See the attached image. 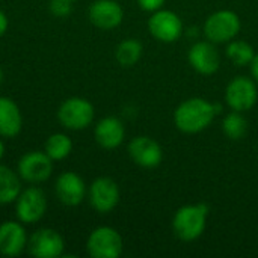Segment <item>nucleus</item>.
Listing matches in <instances>:
<instances>
[{
  "instance_id": "obj_1",
  "label": "nucleus",
  "mask_w": 258,
  "mask_h": 258,
  "mask_svg": "<svg viewBox=\"0 0 258 258\" xmlns=\"http://www.w3.org/2000/svg\"><path fill=\"white\" fill-rule=\"evenodd\" d=\"M219 113V104L210 103L206 98L194 97L178 104L174 112V124L180 132L195 135L206 130Z\"/></svg>"
},
{
  "instance_id": "obj_2",
  "label": "nucleus",
  "mask_w": 258,
  "mask_h": 258,
  "mask_svg": "<svg viewBox=\"0 0 258 258\" xmlns=\"http://www.w3.org/2000/svg\"><path fill=\"white\" fill-rule=\"evenodd\" d=\"M210 209L204 203L187 204L180 207L172 218V230L183 242H194L200 239L206 230Z\"/></svg>"
},
{
  "instance_id": "obj_3",
  "label": "nucleus",
  "mask_w": 258,
  "mask_h": 258,
  "mask_svg": "<svg viewBox=\"0 0 258 258\" xmlns=\"http://www.w3.org/2000/svg\"><path fill=\"white\" fill-rule=\"evenodd\" d=\"M95 116L92 103L83 97H70L62 101L57 109V119L67 128L80 132L88 128Z\"/></svg>"
},
{
  "instance_id": "obj_4",
  "label": "nucleus",
  "mask_w": 258,
  "mask_h": 258,
  "mask_svg": "<svg viewBox=\"0 0 258 258\" xmlns=\"http://www.w3.org/2000/svg\"><path fill=\"white\" fill-rule=\"evenodd\" d=\"M240 18L234 11L221 9L207 17L204 23V35L213 44H228L240 32Z\"/></svg>"
},
{
  "instance_id": "obj_5",
  "label": "nucleus",
  "mask_w": 258,
  "mask_h": 258,
  "mask_svg": "<svg viewBox=\"0 0 258 258\" xmlns=\"http://www.w3.org/2000/svg\"><path fill=\"white\" fill-rule=\"evenodd\" d=\"M47 197L38 186H30L21 190L15 200V216L24 225L39 222L47 213Z\"/></svg>"
},
{
  "instance_id": "obj_6",
  "label": "nucleus",
  "mask_w": 258,
  "mask_h": 258,
  "mask_svg": "<svg viewBox=\"0 0 258 258\" xmlns=\"http://www.w3.org/2000/svg\"><path fill=\"white\" fill-rule=\"evenodd\" d=\"M122 249V237L112 227L95 228L86 240V251L92 258H118Z\"/></svg>"
},
{
  "instance_id": "obj_7",
  "label": "nucleus",
  "mask_w": 258,
  "mask_h": 258,
  "mask_svg": "<svg viewBox=\"0 0 258 258\" xmlns=\"http://www.w3.org/2000/svg\"><path fill=\"white\" fill-rule=\"evenodd\" d=\"M20 178L30 184L47 181L53 174V160L45 151H29L23 154L17 163Z\"/></svg>"
},
{
  "instance_id": "obj_8",
  "label": "nucleus",
  "mask_w": 258,
  "mask_h": 258,
  "mask_svg": "<svg viewBox=\"0 0 258 258\" xmlns=\"http://www.w3.org/2000/svg\"><path fill=\"white\" fill-rule=\"evenodd\" d=\"M148 30L153 38L160 42L171 44L180 39L183 35V21L181 18L169 9H159L153 12L148 20Z\"/></svg>"
},
{
  "instance_id": "obj_9",
  "label": "nucleus",
  "mask_w": 258,
  "mask_h": 258,
  "mask_svg": "<svg viewBox=\"0 0 258 258\" xmlns=\"http://www.w3.org/2000/svg\"><path fill=\"white\" fill-rule=\"evenodd\" d=\"M65 240L53 228H39L27 240V252L36 258L63 257Z\"/></svg>"
},
{
  "instance_id": "obj_10",
  "label": "nucleus",
  "mask_w": 258,
  "mask_h": 258,
  "mask_svg": "<svg viewBox=\"0 0 258 258\" xmlns=\"http://www.w3.org/2000/svg\"><path fill=\"white\" fill-rule=\"evenodd\" d=\"M119 198V187L116 181L109 177L95 178L88 189V200L91 207L101 215L110 213L118 206Z\"/></svg>"
},
{
  "instance_id": "obj_11",
  "label": "nucleus",
  "mask_w": 258,
  "mask_h": 258,
  "mask_svg": "<svg viewBox=\"0 0 258 258\" xmlns=\"http://www.w3.org/2000/svg\"><path fill=\"white\" fill-rule=\"evenodd\" d=\"M225 100L231 110L246 112L255 106L258 100V89L255 80L239 76L233 79L225 89Z\"/></svg>"
},
{
  "instance_id": "obj_12",
  "label": "nucleus",
  "mask_w": 258,
  "mask_h": 258,
  "mask_svg": "<svg viewBox=\"0 0 258 258\" xmlns=\"http://www.w3.org/2000/svg\"><path fill=\"white\" fill-rule=\"evenodd\" d=\"M54 194L63 206L76 207L83 203L88 195V189L85 180L77 172L65 171L56 178Z\"/></svg>"
},
{
  "instance_id": "obj_13",
  "label": "nucleus",
  "mask_w": 258,
  "mask_h": 258,
  "mask_svg": "<svg viewBox=\"0 0 258 258\" xmlns=\"http://www.w3.org/2000/svg\"><path fill=\"white\" fill-rule=\"evenodd\" d=\"M187 59L190 67L203 76H212L221 67V54L216 48V44L210 42L209 39L197 41L189 48Z\"/></svg>"
},
{
  "instance_id": "obj_14",
  "label": "nucleus",
  "mask_w": 258,
  "mask_h": 258,
  "mask_svg": "<svg viewBox=\"0 0 258 258\" xmlns=\"http://www.w3.org/2000/svg\"><path fill=\"white\" fill-rule=\"evenodd\" d=\"M130 159L141 168H156L163 159V150L157 141L150 136H136L130 141L128 147Z\"/></svg>"
},
{
  "instance_id": "obj_15",
  "label": "nucleus",
  "mask_w": 258,
  "mask_h": 258,
  "mask_svg": "<svg viewBox=\"0 0 258 258\" xmlns=\"http://www.w3.org/2000/svg\"><path fill=\"white\" fill-rule=\"evenodd\" d=\"M89 21L101 30H113L124 20V9L116 0H95L88 9Z\"/></svg>"
},
{
  "instance_id": "obj_16",
  "label": "nucleus",
  "mask_w": 258,
  "mask_h": 258,
  "mask_svg": "<svg viewBox=\"0 0 258 258\" xmlns=\"http://www.w3.org/2000/svg\"><path fill=\"white\" fill-rule=\"evenodd\" d=\"M27 233L24 224L17 221H5L0 224V254L5 257H18L27 249Z\"/></svg>"
},
{
  "instance_id": "obj_17",
  "label": "nucleus",
  "mask_w": 258,
  "mask_h": 258,
  "mask_svg": "<svg viewBox=\"0 0 258 258\" xmlns=\"http://www.w3.org/2000/svg\"><path fill=\"white\" fill-rule=\"evenodd\" d=\"M94 138L97 144L104 150L118 148L125 138V127L122 121L116 116L101 118L94 128Z\"/></svg>"
},
{
  "instance_id": "obj_18",
  "label": "nucleus",
  "mask_w": 258,
  "mask_h": 258,
  "mask_svg": "<svg viewBox=\"0 0 258 258\" xmlns=\"http://www.w3.org/2000/svg\"><path fill=\"white\" fill-rule=\"evenodd\" d=\"M23 128V115L18 104L9 97H0V136L12 139Z\"/></svg>"
},
{
  "instance_id": "obj_19",
  "label": "nucleus",
  "mask_w": 258,
  "mask_h": 258,
  "mask_svg": "<svg viewBox=\"0 0 258 258\" xmlns=\"http://www.w3.org/2000/svg\"><path fill=\"white\" fill-rule=\"evenodd\" d=\"M21 178L17 171L0 165V206L12 204L21 194Z\"/></svg>"
},
{
  "instance_id": "obj_20",
  "label": "nucleus",
  "mask_w": 258,
  "mask_h": 258,
  "mask_svg": "<svg viewBox=\"0 0 258 258\" xmlns=\"http://www.w3.org/2000/svg\"><path fill=\"white\" fill-rule=\"evenodd\" d=\"M142 53H144V47L141 41L136 38H127L118 44L115 50V59L121 67L130 68L139 62V59L142 57Z\"/></svg>"
},
{
  "instance_id": "obj_21",
  "label": "nucleus",
  "mask_w": 258,
  "mask_h": 258,
  "mask_svg": "<svg viewBox=\"0 0 258 258\" xmlns=\"http://www.w3.org/2000/svg\"><path fill=\"white\" fill-rule=\"evenodd\" d=\"M44 151L53 162H60L71 154L73 141L65 133H53L47 138L44 144Z\"/></svg>"
},
{
  "instance_id": "obj_22",
  "label": "nucleus",
  "mask_w": 258,
  "mask_h": 258,
  "mask_svg": "<svg viewBox=\"0 0 258 258\" xmlns=\"http://www.w3.org/2000/svg\"><path fill=\"white\" fill-rule=\"evenodd\" d=\"M227 57L237 67H246L251 65L254 56H255V50L252 48V45L246 41H240V39H233L227 44Z\"/></svg>"
},
{
  "instance_id": "obj_23",
  "label": "nucleus",
  "mask_w": 258,
  "mask_h": 258,
  "mask_svg": "<svg viewBox=\"0 0 258 258\" xmlns=\"http://www.w3.org/2000/svg\"><path fill=\"white\" fill-rule=\"evenodd\" d=\"M222 130L225 136L231 141H240L248 132V121L242 115V112L233 110L231 113L225 115L222 121Z\"/></svg>"
},
{
  "instance_id": "obj_24",
  "label": "nucleus",
  "mask_w": 258,
  "mask_h": 258,
  "mask_svg": "<svg viewBox=\"0 0 258 258\" xmlns=\"http://www.w3.org/2000/svg\"><path fill=\"white\" fill-rule=\"evenodd\" d=\"M50 12L57 18H67L73 12V2L70 0H51Z\"/></svg>"
},
{
  "instance_id": "obj_25",
  "label": "nucleus",
  "mask_w": 258,
  "mask_h": 258,
  "mask_svg": "<svg viewBox=\"0 0 258 258\" xmlns=\"http://www.w3.org/2000/svg\"><path fill=\"white\" fill-rule=\"evenodd\" d=\"M165 2L166 0H138V5L141 6V9H144L147 12H156V11L162 9Z\"/></svg>"
},
{
  "instance_id": "obj_26",
  "label": "nucleus",
  "mask_w": 258,
  "mask_h": 258,
  "mask_svg": "<svg viewBox=\"0 0 258 258\" xmlns=\"http://www.w3.org/2000/svg\"><path fill=\"white\" fill-rule=\"evenodd\" d=\"M8 27H9V20H8V15L0 9V38L6 33V30H8Z\"/></svg>"
},
{
  "instance_id": "obj_27",
  "label": "nucleus",
  "mask_w": 258,
  "mask_h": 258,
  "mask_svg": "<svg viewBox=\"0 0 258 258\" xmlns=\"http://www.w3.org/2000/svg\"><path fill=\"white\" fill-rule=\"evenodd\" d=\"M249 67H251V74H252L254 80L258 82V53H255V56H254V59H252Z\"/></svg>"
},
{
  "instance_id": "obj_28",
  "label": "nucleus",
  "mask_w": 258,
  "mask_h": 258,
  "mask_svg": "<svg viewBox=\"0 0 258 258\" xmlns=\"http://www.w3.org/2000/svg\"><path fill=\"white\" fill-rule=\"evenodd\" d=\"M3 156H5V144H3L2 136H0V160L3 159Z\"/></svg>"
},
{
  "instance_id": "obj_29",
  "label": "nucleus",
  "mask_w": 258,
  "mask_h": 258,
  "mask_svg": "<svg viewBox=\"0 0 258 258\" xmlns=\"http://www.w3.org/2000/svg\"><path fill=\"white\" fill-rule=\"evenodd\" d=\"M3 77H5V74H3V70H2V67H0V85L3 83Z\"/></svg>"
},
{
  "instance_id": "obj_30",
  "label": "nucleus",
  "mask_w": 258,
  "mask_h": 258,
  "mask_svg": "<svg viewBox=\"0 0 258 258\" xmlns=\"http://www.w3.org/2000/svg\"><path fill=\"white\" fill-rule=\"evenodd\" d=\"M70 2H76V0H70Z\"/></svg>"
}]
</instances>
